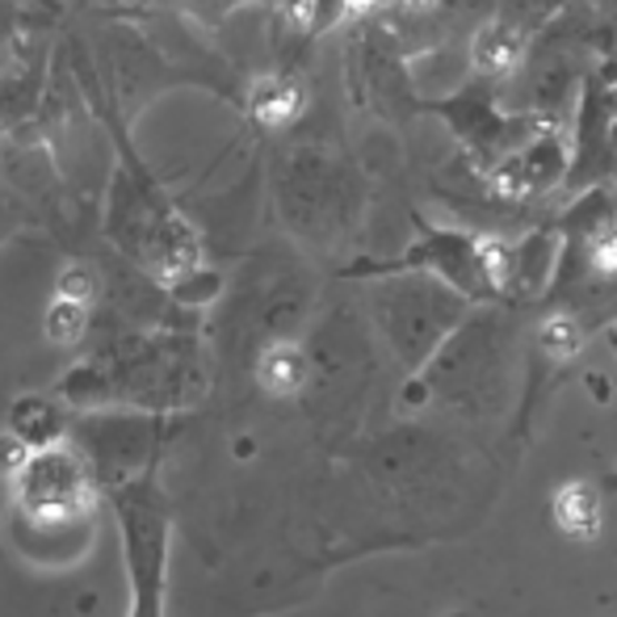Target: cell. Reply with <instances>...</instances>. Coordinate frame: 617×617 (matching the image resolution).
<instances>
[{
  "label": "cell",
  "instance_id": "cell-1",
  "mask_svg": "<svg viewBox=\"0 0 617 617\" xmlns=\"http://www.w3.org/2000/svg\"><path fill=\"white\" fill-rule=\"evenodd\" d=\"M18 517L26 529H72L89 517V471L72 445L35 450L18 471Z\"/></svg>",
  "mask_w": 617,
  "mask_h": 617
},
{
  "label": "cell",
  "instance_id": "cell-2",
  "mask_svg": "<svg viewBox=\"0 0 617 617\" xmlns=\"http://www.w3.org/2000/svg\"><path fill=\"white\" fill-rule=\"evenodd\" d=\"M555 521H559V529H564L567 538H576V542L597 538V529H600L597 491L588 488V483H567V488L555 496Z\"/></svg>",
  "mask_w": 617,
  "mask_h": 617
},
{
  "label": "cell",
  "instance_id": "cell-3",
  "mask_svg": "<svg viewBox=\"0 0 617 617\" xmlns=\"http://www.w3.org/2000/svg\"><path fill=\"white\" fill-rule=\"evenodd\" d=\"M59 429H63L59 412L47 400H38V395H30V400H21L13 408V429L9 433L18 437V441H26L30 450H51V445H59Z\"/></svg>",
  "mask_w": 617,
  "mask_h": 617
},
{
  "label": "cell",
  "instance_id": "cell-4",
  "mask_svg": "<svg viewBox=\"0 0 617 617\" xmlns=\"http://www.w3.org/2000/svg\"><path fill=\"white\" fill-rule=\"evenodd\" d=\"M256 379L273 395H294L303 382H307V358L294 345H273L265 349V358L256 365Z\"/></svg>",
  "mask_w": 617,
  "mask_h": 617
},
{
  "label": "cell",
  "instance_id": "cell-5",
  "mask_svg": "<svg viewBox=\"0 0 617 617\" xmlns=\"http://www.w3.org/2000/svg\"><path fill=\"white\" fill-rule=\"evenodd\" d=\"M298 106H303V89L291 85V80H261L253 89V114L261 123H270V127L294 118Z\"/></svg>",
  "mask_w": 617,
  "mask_h": 617
},
{
  "label": "cell",
  "instance_id": "cell-6",
  "mask_svg": "<svg viewBox=\"0 0 617 617\" xmlns=\"http://www.w3.org/2000/svg\"><path fill=\"white\" fill-rule=\"evenodd\" d=\"M80 332H85V303L55 298V307L47 311V341H55V345H76Z\"/></svg>",
  "mask_w": 617,
  "mask_h": 617
},
{
  "label": "cell",
  "instance_id": "cell-7",
  "mask_svg": "<svg viewBox=\"0 0 617 617\" xmlns=\"http://www.w3.org/2000/svg\"><path fill=\"white\" fill-rule=\"evenodd\" d=\"M580 324L576 320H567V315H555L550 324L542 327V345L546 353H555V358H571L576 349H580Z\"/></svg>",
  "mask_w": 617,
  "mask_h": 617
},
{
  "label": "cell",
  "instance_id": "cell-8",
  "mask_svg": "<svg viewBox=\"0 0 617 617\" xmlns=\"http://www.w3.org/2000/svg\"><path fill=\"white\" fill-rule=\"evenodd\" d=\"M59 298H72V303H89L92 298V273L72 265V270L59 277Z\"/></svg>",
  "mask_w": 617,
  "mask_h": 617
}]
</instances>
